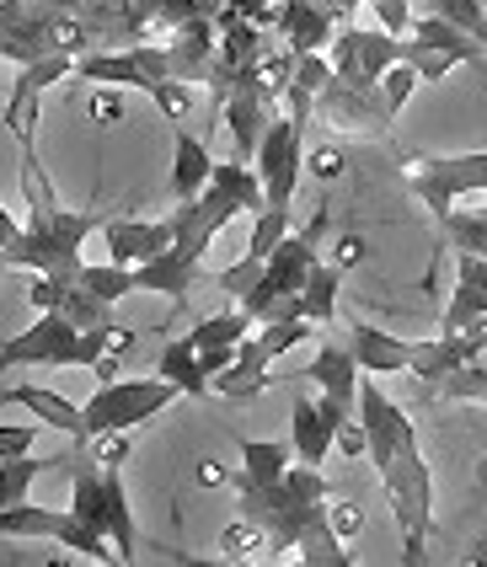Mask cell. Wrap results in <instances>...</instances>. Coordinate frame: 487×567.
Segmentation results:
<instances>
[{"label": "cell", "mask_w": 487, "mask_h": 567, "mask_svg": "<svg viewBox=\"0 0 487 567\" xmlns=\"http://www.w3.org/2000/svg\"><path fill=\"white\" fill-rule=\"evenodd\" d=\"M364 252H370V247H364V236H338V241H332V252H327V262H338V268L349 274V268L364 262Z\"/></svg>", "instance_id": "39"}, {"label": "cell", "mask_w": 487, "mask_h": 567, "mask_svg": "<svg viewBox=\"0 0 487 567\" xmlns=\"http://www.w3.org/2000/svg\"><path fill=\"white\" fill-rule=\"evenodd\" d=\"M28 306H33V311H60L70 327H81V332L113 321V306L97 300V295L81 284V274H33V284H28Z\"/></svg>", "instance_id": "14"}, {"label": "cell", "mask_w": 487, "mask_h": 567, "mask_svg": "<svg viewBox=\"0 0 487 567\" xmlns=\"http://www.w3.org/2000/svg\"><path fill=\"white\" fill-rule=\"evenodd\" d=\"M327 498H332V487H327L322 466H305V461L300 466L290 461V472L268 487H236V508H241V519H252L268 536L273 563L290 557L317 525H327Z\"/></svg>", "instance_id": "4"}, {"label": "cell", "mask_w": 487, "mask_h": 567, "mask_svg": "<svg viewBox=\"0 0 487 567\" xmlns=\"http://www.w3.org/2000/svg\"><path fill=\"white\" fill-rule=\"evenodd\" d=\"M0 536H38V540H60L65 551L86 557V563H118L113 540L92 530L75 508H38V504H11L0 508Z\"/></svg>", "instance_id": "11"}, {"label": "cell", "mask_w": 487, "mask_h": 567, "mask_svg": "<svg viewBox=\"0 0 487 567\" xmlns=\"http://www.w3.org/2000/svg\"><path fill=\"white\" fill-rule=\"evenodd\" d=\"M156 375H166L183 396H209V375H204V359H198L194 338H172L162 348V364H156Z\"/></svg>", "instance_id": "25"}, {"label": "cell", "mask_w": 487, "mask_h": 567, "mask_svg": "<svg viewBox=\"0 0 487 567\" xmlns=\"http://www.w3.org/2000/svg\"><path fill=\"white\" fill-rule=\"evenodd\" d=\"M209 172H215V156H209V145L188 134V128H172V198L183 204V198H198L204 183H209Z\"/></svg>", "instance_id": "22"}, {"label": "cell", "mask_w": 487, "mask_h": 567, "mask_svg": "<svg viewBox=\"0 0 487 567\" xmlns=\"http://www.w3.org/2000/svg\"><path fill=\"white\" fill-rule=\"evenodd\" d=\"M0 402L28 408L43 429L70 434V444H86V417H81V408H75L70 396H60V391H43V385H11V391H0Z\"/></svg>", "instance_id": "20"}, {"label": "cell", "mask_w": 487, "mask_h": 567, "mask_svg": "<svg viewBox=\"0 0 487 567\" xmlns=\"http://www.w3.org/2000/svg\"><path fill=\"white\" fill-rule=\"evenodd\" d=\"M70 75H75V60H65V54H43V60L22 64V75L11 86V102L0 107V124L11 128L17 145H33V128L43 124V92L70 81Z\"/></svg>", "instance_id": "13"}, {"label": "cell", "mask_w": 487, "mask_h": 567, "mask_svg": "<svg viewBox=\"0 0 487 567\" xmlns=\"http://www.w3.org/2000/svg\"><path fill=\"white\" fill-rule=\"evenodd\" d=\"M483 11H487V0H483Z\"/></svg>", "instance_id": "43"}, {"label": "cell", "mask_w": 487, "mask_h": 567, "mask_svg": "<svg viewBox=\"0 0 487 567\" xmlns=\"http://www.w3.org/2000/svg\"><path fill=\"white\" fill-rule=\"evenodd\" d=\"M338 295H343V268L317 257L305 284H300V316H305L311 327H332V321H338Z\"/></svg>", "instance_id": "23"}, {"label": "cell", "mask_w": 487, "mask_h": 567, "mask_svg": "<svg viewBox=\"0 0 487 567\" xmlns=\"http://www.w3.org/2000/svg\"><path fill=\"white\" fill-rule=\"evenodd\" d=\"M183 391L172 385L166 375H151V380H102L97 391L86 396V408H81V417H86V440L92 434H102V429H139V423H151L156 412H166L172 402H177Z\"/></svg>", "instance_id": "8"}, {"label": "cell", "mask_w": 487, "mask_h": 567, "mask_svg": "<svg viewBox=\"0 0 487 567\" xmlns=\"http://www.w3.org/2000/svg\"><path fill=\"white\" fill-rule=\"evenodd\" d=\"M396 54H402V38L386 28L375 32V28H349V22H338L332 43H327L332 75H338L343 86H354V92H375L381 70L396 64Z\"/></svg>", "instance_id": "12"}, {"label": "cell", "mask_w": 487, "mask_h": 567, "mask_svg": "<svg viewBox=\"0 0 487 567\" xmlns=\"http://www.w3.org/2000/svg\"><path fill=\"white\" fill-rule=\"evenodd\" d=\"M317 338H322V348H317V359L300 370V380H317V391L349 412L359 396V375H364V370L354 364V348L343 343V338H332L327 327H317Z\"/></svg>", "instance_id": "17"}, {"label": "cell", "mask_w": 487, "mask_h": 567, "mask_svg": "<svg viewBox=\"0 0 487 567\" xmlns=\"http://www.w3.org/2000/svg\"><path fill=\"white\" fill-rule=\"evenodd\" d=\"M338 6H343V11H354L359 0H338ZM370 6H375L381 28L396 32V38H402V32H407V22H413V0H370Z\"/></svg>", "instance_id": "36"}, {"label": "cell", "mask_w": 487, "mask_h": 567, "mask_svg": "<svg viewBox=\"0 0 487 567\" xmlns=\"http://www.w3.org/2000/svg\"><path fill=\"white\" fill-rule=\"evenodd\" d=\"M322 230H327V209H317L305 230L290 225V230L279 236V247L268 252V262H262V274L252 279V289L236 300L241 311L252 316V327H262V321H294V316H300V284L311 274V262L322 257Z\"/></svg>", "instance_id": "5"}, {"label": "cell", "mask_w": 487, "mask_h": 567, "mask_svg": "<svg viewBox=\"0 0 487 567\" xmlns=\"http://www.w3.org/2000/svg\"><path fill=\"white\" fill-rule=\"evenodd\" d=\"M327 525L338 530V540H354L359 530H364V508H359L354 498H343V493H332V498H327Z\"/></svg>", "instance_id": "35"}, {"label": "cell", "mask_w": 487, "mask_h": 567, "mask_svg": "<svg viewBox=\"0 0 487 567\" xmlns=\"http://www.w3.org/2000/svg\"><path fill=\"white\" fill-rule=\"evenodd\" d=\"M220 563H273V546L262 536L252 519H230L226 530H220Z\"/></svg>", "instance_id": "26"}, {"label": "cell", "mask_w": 487, "mask_h": 567, "mask_svg": "<svg viewBox=\"0 0 487 567\" xmlns=\"http://www.w3.org/2000/svg\"><path fill=\"white\" fill-rule=\"evenodd\" d=\"M439 236L450 252H477L487 257V209H450L439 220Z\"/></svg>", "instance_id": "27"}, {"label": "cell", "mask_w": 487, "mask_h": 567, "mask_svg": "<svg viewBox=\"0 0 487 567\" xmlns=\"http://www.w3.org/2000/svg\"><path fill=\"white\" fill-rule=\"evenodd\" d=\"M300 338H317V327H311L305 316H294V321H262L258 338L247 332V338L236 343V359L209 380V391H220V396H230V402H247V396L268 391V385H273V380H268L273 359H279V353H290Z\"/></svg>", "instance_id": "7"}, {"label": "cell", "mask_w": 487, "mask_h": 567, "mask_svg": "<svg viewBox=\"0 0 487 567\" xmlns=\"http://www.w3.org/2000/svg\"><path fill=\"white\" fill-rule=\"evenodd\" d=\"M145 96H151V102L162 107V113L172 118V124L194 113V81H177V75H166V81H156V86H151Z\"/></svg>", "instance_id": "33"}, {"label": "cell", "mask_w": 487, "mask_h": 567, "mask_svg": "<svg viewBox=\"0 0 487 567\" xmlns=\"http://www.w3.org/2000/svg\"><path fill=\"white\" fill-rule=\"evenodd\" d=\"M349 412L338 408L332 396H311V391H294L290 402V450L305 461V466H322L327 455H332V440H338V423H343Z\"/></svg>", "instance_id": "15"}, {"label": "cell", "mask_w": 487, "mask_h": 567, "mask_svg": "<svg viewBox=\"0 0 487 567\" xmlns=\"http://www.w3.org/2000/svg\"><path fill=\"white\" fill-rule=\"evenodd\" d=\"M70 508L113 540L118 563L139 557V530L129 514V493H124V466H97L92 455H70Z\"/></svg>", "instance_id": "6"}, {"label": "cell", "mask_w": 487, "mask_h": 567, "mask_svg": "<svg viewBox=\"0 0 487 567\" xmlns=\"http://www.w3.org/2000/svg\"><path fill=\"white\" fill-rule=\"evenodd\" d=\"M252 172L262 183V209H284L290 215L294 188H300V172H305V124L290 113H273V124L262 128Z\"/></svg>", "instance_id": "10"}, {"label": "cell", "mask_w": 487, "mask_h": 567, "mask_svg": "<svg viewBox=\"0 0 487 567\" xmlns=\"http://www.w3.org/2000/svg\"><path fill=\"white\" fill-rule=\"evenodd\" d=\"M258 215L262 209V183L247 161H215L209 183L198 198H183L172 215H166V252H156L151 262H134V295H166L172 306L188 300V289L204 274V252L209 241L226 230L236 215Z\"/></svg>", "instance_id": "1"}, {"label": "cell", "mask_w": 487, "mask_h": 567, "mask_svg": "<svg viewBox=\"0 0 487 567\" xmlns=\"http://www.w3.org/2000/svg\"><path fill=\"white\" fill-rule=\"evenodd\" d=\"M38 476H43V461H33V450H28V455H11V461H0V508L22 504V498L33 493Z\"/></svg>", "instance_id": "30"}, {"label": "cell", "mask_w": 487, "mask_h": 567, "mask_svg": "<svg viewBox=\"0 0 487 567\" xmlns=\"http://www.w3.org/2000/svg\"><path fill=\"white\" fill-rule=\"evenodd\" d=\"M198 482H204V487H226L230 472L220 466V461H198Z\"/></svg>", "instance_id": "41"}, {"label": "cell", "mask_w": 487, "mask_h": 567, "mask_svg": "<svg viewBox=\"0 0 487 567\" xmlns=\"http://www.w3.org/2000/svg\"><path fill=\"white\" fill-rule=\"evenodd\" d=\"M38 440V423H0V461H11V455H28Z\"/></svg>", "instance_id": "38"}, {"label": "cell", "mask_w": 487, "mask_h": 567, "mask_svg": "<svg viewBox=\"0 0 487 567\" xmlns=\"http://www.w3.org/2000/svg\"><path fill=\"white\" fill-rule=\"evenodd\" d=\"M294 450L290 444H273V440H241V472L230 476L236 487H268L279 476L290 472Z\"/></svg>", "instance_id": "24"}, {"label": "cell", "mask_w": 487, "mask_h": 567, "mask_svg": "<svg viewBox=\"0 0 487 567\" xmlns=\"http://www.w3.org/2000/svg\"><path fill=\"white\" fill-rule=\"evenodd\" d=\"M338 22H349V11L338 6V0H284V11H279V38H284V49L290 54H317L332 43V32Z\"/></svg>", "instance_id": "16"}, {"label": "cell", "mask_w": 487, "mask_h": 567, "mask_svg": "<svg viewBox=\"0 0 487 567\" xmlns=\"http://www.w3.org/2000/svg\"><path fill=\"white\" fill-rule=\"evenodd\" d=\"M343 327H349V348H354V364L364 375H396V370H407L413 338H396V332H386V327H375V321H364L354 311H343Z\"/></svg>", "instance_id": "18"}, {"label": "cell", "mask_w": 487, "mask_h": 567, "mask_svg": "<svg viewBox=\"0 0 487 567\" xmlns=\"http://www.w3.org/2000/svg\"><path fill=\"white\" fill-rule=\"evenodd\" d=\"M354 408L359 429H364V455L381 472L391 519H396V536H402V563L418 567L428 557V536H434V476H428V461H423L418 429L375 380L364 375H359Z\"/></svg>", "instance_id": "2"}, {"label": "cell", "mask_w": 487, "mask_h": 567, "mask_svg": "<svg viewBox=\"0 0 487 567\" xmlns=\"http://www.w3.org/2000/svg\"><path fill=\"white\" fill-rule=\"evenodd\" d=\"M402 177L428 204V215L445 220L466 193H487V151H466V156H407L402 161Z\"/></svg>", "instance_id": "9"}, {"label": "cell", "mask_w": 487, "mask_h": 567, "mask_svg": "<svg viewBox=\"0 0 487 567\" xmlns=\"http://www.w3.org/2000/svg\"><path fill=\"white\" fill-rule=\"evenodd\" d=\"M305 172H311V177H322V183H338V177H343V151H338V145H317V151H305Z\"/></svg>", "instance_id": "37"}, {"label": "cell", "mask_w": 487, "mask_h": 567, "mask_svg": "<svg viewBox=\"0 0 487 567\" xmlns=\"http://www.w3.org/2000/svg\"><path fill=\"white\" fill-rule=\"evenodd\" d=\"M81 284H86L97 300H107V306H113V300L134 295V268L113 262V257H107V262H86V268H81Z\"/></svg>", "instance_id": "28"}, {"label": "cell", "mask_w": 487, "mask_h": 567, "mask_svg": "<svg viewBox=\"0 0 487 567\" xmlns=\"http://www.w3.org/2000/svg\"><path fill=\"white\" fill-rule=\"evenodd\" d=\"M332 444H343V455H364V429L343 417V423H338V440H332Z\"/></svg>", "instance_id": "40"}, {"label": "cell", "mask_w": 487, "mask_h": 567, "mask_svg": "<svg viewBox=\"0 0 487 567\" xmlns=\"http://www.w3.org/2000/svg\"><path fill=\"white\" fill-rule=\"evenodd\" d=\"M483 316H487V257L455 252V295L445 316H439V332H460V327H472Z\"/></svg>", "instance_id": "19"}, {"label": "cell", "mask_w": 487, "mask_h": 567, "mask_svg": "<svg viewBox=\"0 0 487 567\" xmlns=\"http://www.w3.org/2000/svg\"><path fill=\"white\" fill-rule=\"evenodd\" d=\"M102 241H107V257H113V262L134 268V262H151L156 252H166V225L113 215V220H102Z\"/></svg>", "instance_id": "21"}, {"label": "cell", "mask_w": 487, "mask_h": 567, "mask_svg": "<svg viewBox=\"0 0 487 567\" xmlns=\"http://www.w3.org/2000/svg\"><path fill=\"white\" fill-rule=\"evenodd\" d=\"M22 193H28V225L17 230L11 247H0V268H28V274H81V247L102 230L97 209H65L49 172L38 166V151L22 145Z\"/></svg>", "instance_id": "3"}, {"label": "cell", "mask_w": 487, "mask_h": 567, "mask_svg": "<svg viewBox=\"0 0 487 567\" xmlns=\"http://www.w3.org/2000/svg\"><path fill=\"white\" fill-rule=\"evenodd\" d=\"M284 230H290V215H284V209H258V225H252V241H247V252L268 262V252L279 247V236H284Z\"/></svg>", "instance_id": "34"}, {"label": "cell", "mask_w": 487, "mask_h": 567, "mask_svg": "<svg viewBox=\"0 0 487 567\" xmlns=\"http://www.w3.org/2000/svg\"><path fill=\"white\" fill-rule=\"evenodd\" d=\"M81 107H86V118H92L97 128H113V124H124V107H129V102H124V86H107V81H97V86L86 92V102H81Z\"/></svg>", "instance_id": "32"}, {"label": "cell", "mask_w": 487, "mask_h": 567, "mask_svg": "<svg viewBox=\"0 0 487 567\" xmlns=\"http://www.w3.org/2000/svg\"><path fill=\"white\" fill-rule=\"evenodd\" d=\"M418 6H423V11H434V17H445L450 28L472 32V38L487 49V11H483V0H418Z\"/></svg>", "instance_id": "31"}, {"label": "cell", "mask_w": 487, "mask_h": 567, "mask_svg": "<svg viewBox=\"0 0 487 567\" xmlns=\"http://www.w3.org/2000/svg\"><path fill=\"white\" fill-rule=\"evenodd\" d=\"M17 230H22V225H17V215L0 204V247H11V241H17Z\"/></svg>", "instance_id": "42"}, {"label": "cell", "mask_w": 487, "mask_h": 567, "mask_svg": "<svg viewBox=\"0 0 487 567\" xmlns=\"http://www.w3.org/2000/svg\"><path fill=\"white\" fill-rule=\"evenodd\" d=\"M423 81H418V70H413V64H386V70H381V81H375V96H381V107H386V118L391 124H396V113H402V107H407V96L418 92Z\"/></svg>", "instance_id": "29"}]
</instances>
